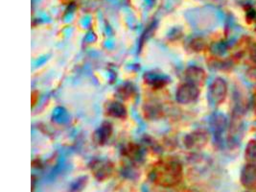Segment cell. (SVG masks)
Returning a JSON list of instances; mask_svg holds the SVG:
<instances>
[{
  "mask_svg": "<svg viewBox=\"0 0 256 192\" xmlns=\"http://www.w3.org/2000/svg\"><path fill=\"white\" fill-rule=\"evenodd\" d=\"M184 177L182 164L176 158H166L158 162L150 171L149 179L152 182L170 188L178 186Z\"/></svg>",
  "mask_w": 256,
  "mask_h": 192,
  "instance_id": "cell-1",
  "label": "cell"
},
{
  "mask_svg": "<svg viewBox=\"0 0 256 192\" xmlns=\"http://www.w3.org/2000/svg\"><path fill=\"white\" fill-rule=\"evenodd\" d=\"M228 96V84L222 78H216L210 84L208 100L214 106H219L224 103Z\"/></svg>",
  "mask_w": 256,
  "mask_h": 192,
  "instance_id": "cell-2",
  "label": "cell"
},
{
  "mask_svg": "<svg viewBox=\"0 0 256 192\" xmlns=\"http://www.w3.org/2000/svg\"><path fill=\"white\" fill-rule=\"evenodd\" d=\"M200 96V90L196 84L187 82L178 86L176 97L178 102L182 104H189L195 102Z\"/></svg>",
  "mask_w": 256,
  "mask_h": 192,
  "instance_id": "cell-3",
  "label": "cell"
},
{
  "mask_svg": "<svg viewBox=\"0 0 256 192\" xmlns=\"http://www.w3.org/2000/svg\"><path fill=\"white\" fill-rule=\"evenodd\" d=\"M90 168L94 177L99 182L108 179L114 172V164L108 160H95Z\"/></svg>",
  "mask_w": 256,
  "mask_h": 192,
  "instance_id": "cell-4",
  "label": "cell"
},
{
  "mask_svg": "<svg viewBox=\"0 0 256 192\" xmlns=\"http://www.w3.org/2000/svg\"><path fill=\"white\" fill-rule=\"evenodd\" d=\"M210 140V134L206 130L200 129L189 134L184 140V144L188 149L200 150Z\"/></svg>",
  "mask_w": 256,
  "mask_h": 192,
  "instance_id": "cell-5",
  "label": "cell"
},
{
  "mask_svg": "<svg viewBox=\"0 0 256 192\" xmlns=\"http://www.w3.org/2000/svg\"><path fill=\"white\" fill-rule=\"evenodd\" d=\"M240 182L248 192L256 190V164H246L240 173Z\"/></svg>",
  "mask_w": 256,
  "mask_h": 192,
  "instance_id": "cell-6",
  "label": "cell"
},
{
  "mask_svg": "<svg viewBox=\"0 0 256 192\" xmlns=\"http://www.w3.org/2000/svg\"><path fill=\"white\" fill-rule=\"evenodd\" d=\"M186 77L187 82L196 84L198 86L204 84L206 79V74L202 68L198 66H190L187 68Z\"/></svg>",
  "mask_w": 256,
  "mask_h": 192,
  "instance_id": "cell-7",
  "label": "cell"
},
{
  "mask_svg": "<svg viewBox=\"0 0 256 192\" xmlns=\"http://www.w3.org/2000/svg\"><path fill=\"white\" fill-rule=\"evenodd\" d=\"M211 126L215 132V136H221L226 127V120L222 114H215L211 120Z\"/></svg>",
  "mask_w": 256,
  "mask_h": 192,
  "instance_id": "cell-8",
  "label": "cell"
},
{
  "mask_svg": "<svg viewBox=\"0 0 256 192\" xmlns=\"http://www.w3.org/2000/svg\"><path fill=\"white\" fill-rule=\"evenodd\" d=\"M244 160L248 164H256V140H250L244 149Z\"/></svg>",
  "mask_w": 256,
  "mask_h": 192,
  "instance_id": "cell-9",
  "label": "cell"
},
{
  "mask_svg": "<svg viewBox=\"0 0 256 192\" xmlns=\"http://www.w3.org/2000/svg\"><path fill=\"white\" fill-rule=\"evenodd\" d=\"M88 180V179L86 176L77 179L71 184L68 192H81L86 186Z\"/></svg>",
  "mask_w": 256,
  "mask_h": 192,
  "instance_id": "cell-10",
  "label": "cell"
},
{
  "mask_svg": "<svg viewBox=\"0 0 256 192\" xmlns=\"http://www.w3.org/2000/svg\"><path fill=\"white\" fill-rule=\"evenodd\" d=\"M108 112L116 118H123L126 114V110L125 108L119 104V103H114L110 108H108Z\"/></svg>",
  "mask_w": 256,
  "mask_h": 192,
  "instance_id": "cell-11",
  "label": "cell"
},
{
  "mask_svg": "<svg viewBox=\"0 0 256 192\" xmlns=\"http://www.w3.org/2000/svg\"><path fill=\"white\" fill-rule=\"evenodd\" d=\"M98 132H99V134H98V136H99V138H98L99 144H100V142H104L106 138H108L110 134L112 132L110 125L108 124V123L105 124V125H103L102 128L98 131Z\"/></svg>",
  "mask_w": 256,
  "mask_h": 192,
  "instance_id": "cell-12",
  "label": "cell"
},
{
  "mask_svg": "<svg viewBox=\"0 0 256 192\" xmlns=\"http://www.w3.org/2000/svg\"><path fill=\"white\" fill-rule=\"evenodd\" d=\"M192 48L195 51H202L206 48V44L202 38H195L192 42Z\"/></svg>",
  "mask_w": 256,
  "mask_h": 192,
  "instance_id": "cell-13",
  "label": "cell"
},
{
  "mask_svg": "<svg viewBox=\"0 0 256 192\" xmlns=\"http://www.w3.org/2000/svg\"><path fill=\"white\" fill-rule=\"evenodd\" d=\"M250 59L256 66V44L250 49Z\"/></svg>",
  "mask_w": 256,
  "mask_h": 192,
  "instance_id": "cell-14",
  "label": "cell"
},
{
  "mask_svg": "<svg viewBox=\"0 0 256 192\" xmlns=\"http://www.w3.org/2000/svg\"><path fill=\"white\" fill-rule=\"evenodd\" d=\"M256 0H238V3H240L241 5H243V7H248V6H252V2Z\"/></svg>",
  "mask_w": 256,
  "mask_h": 192,
  "instance_id": "cell-15",
  "label": "cell"
},
{
  "mask_svg": "<svg viewBox=\"0 0 256 192\" xmlns=\"http://www.w3.org/2000/svg\"><path fill=\"white\" fill-rule=\"evenodd\" d=\"M252 105H254V112L256 114V92L254 94L252 97Z\"/></svg>",
  "mask_w": 256,
  "mask_h": 192,
  "instance_id": "cell-16",
  "label": "cell"
},
{
  "mask_svg": "<svg viewBox=\"0 0 256 192\" xmlns=\"http://www.w3.org/2000/svg\"></svg>",
  "mask_w": 256,
  "mask_h": 192,
  "instance_id": "cell-17",
  "label": "cell"
}]
</instances>
